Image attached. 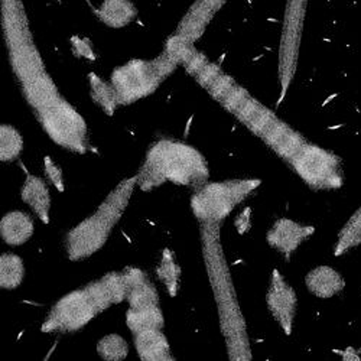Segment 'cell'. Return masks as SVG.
<instances>
[{"label":"cell","mask_w":361,"mask_h":361,"mask_svg":"<svg viewBox=\"0 0 361 361\" xmlns=\"http://www.w3.org/2000/svg\"><path fill=\"white\" fill-rule=\"evenodd\" d=\"M173 54L179 66H183L209 96L286 162H290L308 143L302 135L250 96L245 87L238 85L233 77L209 61L192 44L175 45Z\"/></svg>","instance_id":"cell-1"},{"label":"cell","mask_w":361,"mask_h":361,"mask_svg":"<svg viewBox=\"0 0 361 361\" xmlns=\"http://www.w3.org/2000/svg\"><path fill=\"white\" fill-rule=\"evenodd\" d=\"M201 246L228 357L237 361L252 360L246 321L238 305L233 278L221 245L220 223H201Z\"/></svg>","instance_id":"cell-2"},{"label":"cell","mask_w":361,"mask_h":361,"mask_svg":"<svg viewBox=\"0 0 361 361\" xmlns=\"http://www.w3.org/2000/svg\"><path fill=\"white\" fill-rule=\"evenodd\" d=\"M209 176L208 165L200 150L191 145L164 139L147 150L137 173V185L150 191L165 183L183 187H202Z\"/></svg>","instance_id":"cell-3"},{"label":"cell","mask_w":361,"mask_h":361,"mask_svg":"<svg viewBox=\"0 0 361 361\" xmlns=\"http://www.w3.org/2000/svg\"><path fill=\"white\" fill-rule=\"evenodd\" d=\"M176 59L166 51L155 59H132L111 73V85L118 106L133 104L157 92L161 82L178 67Z\"/></svg>","instance_id":"cell-4"},{"label":"cell","mask_w":361,"mask_h":361,"mask_svg":"<svg viewBox=\"0 0 361 361\" xmlns=\"http://www.w3.org/2000/svg\"><path fill=\"white\" fill-rule=\"evenodd\" d=\"M259 185L260 179H233L204 184L191 198L192 213L201 223H221L233 208Z\"/></svg>","instance_id":"cell-5"},{"label":"cell","mask_w":361,"mask_h":361,"mask_svg":"<svg viewBox=\"0 0 361 361\" xmlns=\"http://www.w3.org/2000/svg\"><path fill=\"white\" fill-rule=\"evenodd\" d=\"M307 6H308V0H286V9H285L283 25H282L281 45H279L281 96L278 99V104L283 102L296 73L300 38H302L304 22L307 15Z\"/></svg>","instance_id":"cell-6"},{"label":"cell","mask_w":361,"mask_h":361,"mask_svg":"<svg viewBox=\"0 0 361 361\" xmlns=\"http://www.w3.org/2000/svg\"><path fill=\"white\" fill-rule=\"evenodd\" d=\"M289 164L299 178L314 190H337L343 185L340 158L311 142L300 149Z\"/></svg>","instance_id":"cell-7"},{"label":"cell","mask_w":361,"mask_h":361,"mask_svg":"<svg viewBox=\"0 0 361 361\" xmlns=\"http://www.w3.org/2000/svg\"><path fill=\"white\" fill-rule=\"evenodd\" d=\"M38 120L52 142L73 150V152H87V123L67 100L39 116Z\"/></svg>","instance_id":"cell-8"},{"label":"cell","mask_w":361,"mask_h":361,"mask_svg":"<svg viewBox=\"0 0 361 361\" xmlns=\"http://www.w3.org/2000/svg\"><path fill=\"white\" fill-rule=\"evenodd\" d=\"M97 314L96 302L87 288L77 289L61 298L52 307L42 325L44 333H74L81 329Z\"/></svg>","instance_id":"cell-9"},{"label":"cell","mask_w":361,"mask_h":361,"mask_svg":"<svg viewBox=\"0 0 361 361\" xmlns=\"http://www.w3.org/2000/svg\"><path fill=\"white\" fill-rule=\"evenodd\" d=\"M113 227L114 224L99 213L81 221L67 234L66 246L68 257L77 262L99 252L106 245Z\"/></svg>","instance_id":"cell-10"},{"label":"cell","mask_w":361,"mask_h":361,"mask_svg":"<svg viewBox=\"0 0 361 361\" xmlns=\"http://www.w3.org/2000/svg\"><path fill=\"white\" fill-rule=\"evenodd\" d=\"M266 302L270 314L279 322L285 334L290 336L296 312V293L278 269L272 272V279H270L266 293Z\"/></svg>","instance_id":"cell-11"},{"label":"cell","mask_w":361,"mask_h":361,"mask_svg":"<svg viewBox=\"0 0 361 361\" xmlns=\"http://www.w3.org/2000/svg\"><path fill=\"white\" fill-rule=\"evenodd\" d=\"M226 4L227 0H195L185 16L180 19L173 35L187 44H195Z\"/></svg>","instance_id":"cell-12"},{"label":"cell","mask_w":361,"mask_h":361,"mask_svg":"<svg viewBox=\"0 0 361 361\" xmlns=\"http://www.w3.org/2000/svg\"><path fill=\"white\" fill-rule=\"evenodd\" d=\"M314 231L315 228L311 226L299 224L289 219H281L267 231L266 238L269 246L285 255V257H289L304 240L312 235Z\"/></svg>","instance_id":"cell-13"},{"label":"cell","mask_w":361,"mask_h":361,"mask_svg":"<svg viewBox=\"0 0 361 361\" xmlns=\"http://www.w3.org/2000/svg\"><path fill=\"white\" fill-rule=\"evenodd\" d=\"M123 278L128 285L126 300L130 308H143L159 305V295L154 283L146 278L143 270L129 266L123 270Z\"/></svg>","instance_id":"cell-14"},{"label":"cell","mask_w":361,"mask_h":361,"mask_svg":"<svg viewBox=\"0 0 361 361\" xmlns=\"http://www.w3.org/2000/svg\"><path fill=\"white\" fill-rule=\"evenodd\" d=\"M137 185V175L123 179L100 204L96 213L107 219L111 224H117V221L122 219L125 209L130 201V197Z\"/></svg>","instance_id":"cell-15"},{"label":"cell","mask_w":361,"mask_h":361,"mask_svg":"<svg viewBox=\"0 0 361 361\" xmlns=\"http://www.w3.org/2000/svg\"><path fill=\"white\" fill-rule=\"evenodd\" d=\"M135 347L143 361H171V347L161 329H146L135 334Z\"/></svg>","instance_id":"cell-16"},{"label":"cell","mask_w":361,"mask_h":361,"mask_svg":"<svg viewBox=\"0 0 361 361\" xmlns=\"http://www.w3.org/2000/svg\"><path fill=\"white\" fill-rule=\"evenodd\" d=\"M308 290L322 299L333 298L344 289V279L336 269L329 266H318L312 269L305 278Z\"/></svg>","instance_id":"cell-17"},{"label":"cell","mask_w":361,"mask_h":361,"mask_svg":"<svg viewBox=\"0 0 361 361\" xmlns=\"http://www.w3.org/2000/svg\"><path fill=\"white\" fill-rule=\"evenodd\" d=\"M23 202L31 207L44 224L49 223L51 197L49 190L44 180L35 175H26V180L20 191Z\"/></svg>","instance_id":"cell-18"},{"label":"cell","mask_w":361,"mask_h":361,"mask_svg":"<svg viewBox=\"0 0 361 361\" xmlns=\"http://www.w3.org/2000/svg\"><path fill=\"white\" fill-rule=\"evenodd\" d=\"M34 234V221L23 212H11L0 221V235L9 246H20Z\"/></svg>","instance_id":"cell-19"},{"label":"cell","mask_w":361,"mask_h":361,"mask_svg":"<svg viewBox=\"0 0 361 361\" xmlns=\"http://www.w3.org/2000/svg\"><path fill=\"white\" fill-rule=\"evenodd\" d=\"M94 13L110 27H123L135 20L137 9L130 0H104Z\"/></svg>","instance_id":"cell-20"},{"label":"cell","mask_w":361,"mask_h":361,"mask_svg":"<svg viewBox=\"0 0 361 361\" xmlns=\"http://www.w3.org/2000/svg\"><path fill=\"white\" fill-rule=\"evenodd\" d=\"M126 324L133 334H137L146 329H162L165 319L159 305H150L143 308H129Z\"/></svg>","instance_id":"cell-21"},{"label":"cell","mask_w":361,"mask_h":361,"mask_svg":"<svg viewBox=\"0 0 361 361\" xmlns=\"http://www.w3.org/2000/svg\"><path fill=\"white\" fill-rule=\"evenodd\" d=\"M25 276V266L19 256L5 253L0 257V286L2 289H16Z\"/></svg>","instance_id":"cell-22"},{"label":"cell","mask_w":361,"mask_h":361,"mask_svg":"<svg viewBox=\"0 0 361 361\" xmlns=\"http://www.w3.org/2000/svg\"><path fill=\"white\" fill-rule=\"evenodd\" d=\"M361 243V205L358 207L357 212L350 217V220L345 223V226L341 228L334 255L341 256L345 252L357 247Z\"/></svg>","instance_id":"cell-23"},{"label":"cell","mask_w":361,"mask_h":361,"mask_svg":"<svg viewBox=\"0 0 361 361\" xmlns=\"http://www.w3.org/2000/svg\"><path fill=\"white\" fill-rule=\"evenodd\" d=\"M157 276L166 286L169 296H176L180 281V267L169 249H165L162 253V260L157 267Z\"/></svg>","instance_id":"cell-24"},{"label":"cell","mask_w":361,"mask_h":361,"mask_svg":"<svg viewBox=\"0 0 361 361\" xmlns=\"http://www.w3.org/2000/svg\"><path fill=\"white\" fill-rule=\"evenodd\" d=\"M90 77V88H92V97L109 116L114 114L116 107L118 106L117 96L111 84L103 81L99 75L92 73Z\"/></svg>","instance_id":"cell-25"},{"label":"cell","mask_w":361,"mask_h":361,"mask_svg":"<svg viewBox=\"0 0 361 361\" xmlns=\"http://www.w3.org/2000/svg\"><path fill=\"white\" fill-rule=\"evenodd\" d=\"M23 149V139L20 133L9 125L0 128V161L11 162L16 159Z\"/></svg>","instance_id":"cell-26"},{"label":"cell","mask_w":361,"mask_h":361,"mask_svg":"<svg viewBox=\"0 0 361 361\" xmlns=\"http://www.w3.org/2000/svg\"><path fill=\"white\" fill-rule=\"evenodd\" d=\"M97 353L103 360L120 361L128 357L129 344L123 337H120L117 334H110L99 341Z\"/></svg>","instance_id":"cell-27"},{"label":"cell","mask_w":361,"mask_h":361,"mask_svg":"<svg viewBox=\"0 0 361 361\" xmlns=\"http://www.w3.org/2000/svg\"><path fill=\"white\" fill-rule=\"evenodd\" d=\"M100 281L104 285L113 304H120L123 302V300H126L128 285L125 282L123 274L110 272L106 276H103Z\"/></svg>","instance_id":"cell-28"},{"label":"cell","mask_w":361,"mask_h":361,"mask_svg":"<svg viewBox=\"0 0 361 361\" xmlns=\"http://www.w3.org/2000/svg\"><path fill=\"white\" fill-rule=\"evenodd\" d=\"M44 161H45V162H44V168H45V173H47V176L49 178V180H51V183L55 185V188H56L58 191L64 192L63 171L59 169V166H58V165H55V164L52 162V159H51L49 157H45V159H44Z\"/></svg>","instance_id":"cell-29"},{"label":"cell","mask_w":361,"mask_h":361,"mask_svg":"<svg viewBox=\"0 0 361 361\" xmlns=\"http://www.w3.org/2000/svg\"><path fill=\"white\" fill-rule=\"evenodd\" d=\"M71 44H73L74 52L78 56H84V58H88V59H92V61H94L96 55H94L92 44H90L88 39L80 38V37H74V38H71Z\"/></svg>","instance_id":"cell-30"},{"label":"cell","mask_w":361,"mask_h":361,"mask_svg":"<svg viewBox=\"0 0 361 361\" xmlns=\"http://www.w3.org/2000/svg\"><path fill=\"white\" fill-rule=\"evenodd\" d=\"M235 227L238 230V233H246L250 227V209H246L242 214L238 216V219L235 220Z\"/></svg>","instance_id":"cell-31"}]
</instances>
